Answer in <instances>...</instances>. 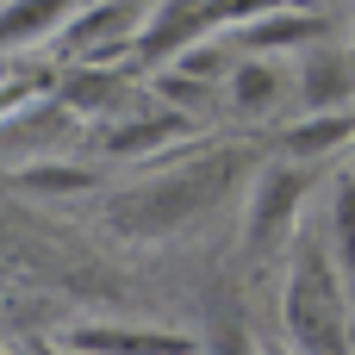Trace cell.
Wrapping results in <instances>:
<instances>
[{
  "label": "cell",
  "mask_w": 355,
  "mask_h": 355,
  "mask_svg": "<svg viewBox=\"0 0 355 355\" xmlns=\"http://www.w3.org/2000/svg\"><path fill=\"white\" fill-rule=\"evenodd\" d=\"M281 331L293 337V349H343L355 337V293L331 237H293L281 281Z\"/></svg>",
  "instance_id": "cell-1"
},
{
  "label": "cell",
  "mask_w": 355,
  "mask_h": 355,
  "mask_svg": "<svg viewBox=\"0 0 355 355\" xmlns=\"http://www.w3.org/2000/svg\"><path fill=\"white\" fill-rule=\"evenodd\" d=\"M225 94H231V112L237 119H275L287 100H300V69H287L281 56L243 50L237 69L225 75Z\"/></svg>",
  "instance_id": "cell-4"
},
{
  "label": "cell",
  "mask_w": 355,
  "mask_h": 355,
  "mask_svg": "<svg viewBox=\"0 0 355 355\" xmlns=\"http://www.w3.org/2000/svg\"><path fill=\"white\" fill-rule=\"evenodd\" d=\"M137 19L144 6L137 0H87L62 31H56V56L62 62H125L137 50Z\"/></svg>",
  "instance_id": "cell-3"
},
{
  "label": "cell",
  "mask_w": 355,
  "mask_h": 355,
  "mask_svg": "<svg viewBox=\"0 0 355 355\" xmlns=\"http://www.w3.org/2000/svg\"><path fill=\"white\" fill-rule=\"evenodd\" d=\"M150 94L156 100H168V106H181V112H200L206 100H212V81H200V75H187V69H156V81H150Z\"/></svg>",
  "instance_id": "cell-14"
},
{
  "label": "cell",
  "mask_w": 355,
  "mask_h": 355,
  "mask_svg": "<svg viewBox=\"0 0 355 355\" xmlns=\"http://www.w3.org/2000/svg\"><path fill=\"white\" fill-rule=\"evenodd\" d=\"M62 349H193L181 331H137V324H75L56 337Z\"/></svg>",
  "instance_id": "cell-11"
},
{
  "label": "cell",
  "mask_w": 355,
  "mask_h": 355,
  "mask_svg": "<svg viewBox=\"0 0 355 355\" xmlns=\"http://www.w3.org/2000/svg\"><path fill=\"white\" fill-rule=\"evenodd\" d=\"M231 37H237V50L293 56V50H312V44H324V37H331V19H324L312 0H293V6H275V12H262V19H250V25H237Z\"/></svg>",
  "instance_id": "cell-5"
},
{
  "label": "cell",
  "mask_w": 355,
  "mask_h": 355,
  "mask_svg": "<svg viewBox=\"0 0 355 355\" xmlns=\"http://www.w3.org/2000/svg\"><path fill=\"white\" fill-rule=\"evenodd\" d=\"M349 293H355V281H349Z\"/></svg>",
  "instance_id": "cell-16"
},
{
  "label": "cell",
  "mask_w": 355,
  "mask_h": 355,
  "mask_svg": "<svg viewBox=\"0 0 355 355\" xmlns=\"http://www.w3.org/2000/svg\"><path fill=\"white\" fill-rule=\"evenodd\" d=\"M300 106L306 112H324V106H349L355 100V62L343 50H324V44H312V50H300Z\"/></svg>",
  "instance_id": "cell-6"
},
{
  "label": "cell",
  "mask_w": 355,
  "mask_h": 355,
  "mask_svg": "<svg viewBox=\"0 0 355 355\" xmlns=\"http://www.w3.org/2000/svg\"><path fill=\"white\" fill-rule=\"evenodd\" d=\"M324 225H331V250L343 262V275L355 281V168H343L331 181V206H324Z\"/></svg>",
  "instance_id": "cell-12"
},
{
  "label": "cell",
  "mask_w": 355,
  "mask_h": 355,
  "mask_svg": "<svg viewBox=\"0 0 355 355\" xmlns=\"http://www.w3.org/2000/svg\"><path fill=\"white\" fill-rule=\"evenodd\" d=\"M306 193H312V162L281 156V162H268L256 175V187L243 200V250H250V262H268V256H281V243L300 237Z\"/></svg>",
  "instance_id": "cell-2"
},
{
  "label": "cell",
  "mask_w": 355,
  "mask_h": 355,
  "mask_svg": "<svg viewBox=\"0 0 355 355\" xmlns=\"http://www.w3.org/2000/svg\"><path fill=\"white\" fill-rule=\"evenodd\" d=\"M355 144V106H324V112H306L281 131V156L293 162H324L337 150Z\"/></svg>",
  "instance_id": "cell-7"
},
{
  "label": "cell",
  "mask_w": 355,
  "mask_h": 355,
  "mask_svg": "<svg viewBox=\"0 0 355 355\" xmlns=\"http://www.w3.org/2000/svg\"><path fill=\"white\" fill-rule=\"evenodd\" d=\"M19 187L44 193V200H69V193L94 187V168H81V162H31V168H19Z\"/></svg>",
  "instance_id": "cell-13"
},
{
  "label": "cell",
  "mask_w": 355,
  "mask_h": 355,
  "mask_svg": "<svg viewBox=\"0 0 355 355\" xmlns=\"http://www.w3.org/2000/svg\"><path fill=\"white\" fill-rule=\"evenodd\" d=\"M75 119H106L119 100H125V75H119V62H75L69 75H62V94H56Z\"/></svg>",
  "instance_id": "cell-10"
},
{
  "label": "cell",
  "mask_w": 355,
  "mask_h": 355,
  "mask_svg": "<svg viewBox=\"0 0 355 355\" xmlns=\"http://www.w3.org/2000/svg\"><path fill=\"white\" fill-rule=\"evenodd\" d=\"M275 6H287V0H206V31H237V25H250Z\"/></svg>",
  "instance_id": "cell-15"
},
{
  "label": "cell",
  "mask_w": 355,
  "mask_h": 355,
  "mask_svg": "<svg viewBox=\"0 0 355 355\" xmlns=\"http://www.w3.org/2000/svg\"><path fill=\"white\" fill-rule=\"evenodd\" d=\"M187 137H193V125L181 119V106H168V112L150 106V119H125V125L106 131V156H119V162H144V156H156L162 144H187Z\"/></svg>",
  "instance_id": "cell-8"
},
{
  "label": "cell",
  "mask_w": 355,
  "mask_h": 355,
  "mask_svg": "<svg viewBox=\"0 0 355 355\" xmlns=\"http://www.w3.org/2000/svg\"><path fill=\"white\" fill-rule=\"evenodd\" d=\"M87 0H6L0 6V50H25V44H44L56 37Z\"/></svg>",
  "instance_id": "cell-9"
}]
</instances>
